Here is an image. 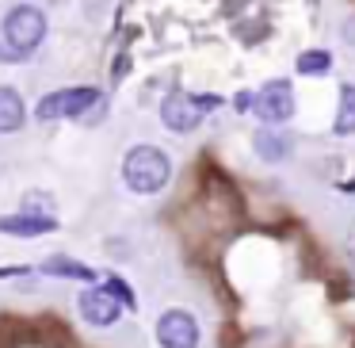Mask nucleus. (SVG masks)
I'll list each match as a JSON object with an SVG mask.
<instances>
[{
  "mask_svg": "<svg viewBox=\"0 0 355 348\" xmlns=\"http://www.w3.org/2000/svg\"><path fill=\"white\" fill-rule=\"evenodd\" d=\"M172 180V161L164 149L157 146H130L123 157V184L130 188L134 195H157L164 192Z\"/></svg>",
  "mask_w": 355,
  "mask_h": 348,
  "instance_id": "1",
  "label": "nucleus"
},
{
  "mask_svg": "<svg viewBox=\"0 0 355 348\" xmlns=\"http://www.w3.org/2000/svg\"><path fill=\"white\" fill-rule=\"evenodd\" d=\"M0 39L8 42L12 50H19L24 58H31L35 50L42 47V39H46V16H42L39 8H31V4H19V8H12L8 16H4Z\"/></svg>",
  "mask_w": 355,
  "mask_h": 348,
  "instance_id": "2",
  "label": "nucleus"
},
{
  "mask_svg": "<svg viewBox=\"0 0 355 348\" xmlns=\"http://www.w3.org/2000/svg\"><path fill=\"white\" fill-rule=\"evenodd\" d=\"M96 100H100V88H92V85L58 88V92H46L39 103H35V115H39V123H58V119H80Z\"/></svg>",
  "mask_w": 355,
  "mask_h": 348,
  "instance_id": "3",
  "label": "nucleus"
},
{
  "mask_svg": "<svg viewBox=\"0 0 355 348\" xmlns=\"http://www.w3.org/2000/svg\"><path fill=\"white\" fill-rule=\"evenodd\" d=\"M218 96H191V92H172L168 100L161 103V119L168 131L176 134H191L195 126L202 123V119L210 115V111L218 108Z\"/></svg>",
  "mask_w": 355,
  "mask_h": 348,
  "instance_id": "4",
  "label": "nucleus"
},
{
  "mask_svg": "<svg viewBox=\"0 0 355 348\" xmlns=\"http://www.w3.org/2000/svg\"><path fill=\"white\" fill-rule=\"evenodd\" d=\"M294 108H298V100H294V85L283 77L268 81V85L256 92L252 100V115L260 119V123L275 126V123H286V119L294 115Z\"/></svg>",
  "mask_w": 355,
  "mask_h": 348,
  "instance_id": "5",
  "label": "nucleus"
},
{
  "mask_svg": "<svg viewBox=\"0 0 355 348\" xmlns=\"http://www.w3.org/2000/svg\"><path fill=\"white\" fill-rule=\"evenodd\" d=\"M77 310H80V317H85L88 325L103 329V325H115L119 314H123L126 306L115 299V291H111L107 283H100V287H88V291H80Z\"/></svg>",
  "mask_w": 355,
  "mask_h": 348,
  "instance_id": "6",
  "label": "nucleus"
},
{
  "mask_svg": "<svg viewBox=\"0 0 355 348\" xmlns=\"http://www.w3.org/2000/svg\"><path fill=\"white\" fill-rule=\"evenodd\" d=\"M157 345L161 348H199V322L187 310H164L157 317Z\"/></svg>",
  "mask_w": 355,
  "mask_h": 348,
  "instance_id": "7",
  "label": "nucleus"
},
{
  "mask_svg": "<svg viewBox=\"0 0 355 348\" xmlns=\"http://www.w3.org/2000/svg\"><path fill=\"white\" fill-rule=\"evenodd\" d=\"M58 218H42V215H0V233H12V238H42V233H54Z\"/></svg>",
  "mask_w": 355,
  "mask_h": 348,
  "instance_id": "8",
  "label": "nucleus"
},
{
  "mask_svg": "<svg viewBox=\"0 0 355 348\" xmlns=\"http://www.w3.org/2000/svg\"><path fill=\"white\" fill-rule=\"evenodd\" d=\"M27 119V108H24V96L16 88L0 85V134H16Z\"/></svg>",
  "mask_w": 355,
  "mask_h": 348,
  "instance_id": "9",
  "label": "nucleus"
},
{
  "mask_svg": "<svg viewBox=\"0 0 355 348\" xmlns=\"http://www.w3.org/2000/svg\"><path fill=\"white\" fill-rule=\"evenodd\" d=\"M42 276H58V279H80V283H96V268L73 260V256H50L39 264Z\"/></svg>",
  "mask_w": 355,
  "mask_h": 348,
  "instance_id": "10",
  "label": "nucleus"
},
{
  "mask_svg": "<svg viewBox=\"0 0 355 348\" xmlns=\"http://www.w3.org/2000/svg\"><path fill=\"white\" fill-rule=\"evenodd\" d=\"M256 154H260L263 161H283V157L291 154V138H286V134H275L271 126H263V131H256Z\"/></svg>",
  "mask_w": 355,
  "mask_h": 348,
  "instance_id": "11",
  "label": "nucleus"
},
{
  "mask_svg": "<svg viewBox=\"0 0 355 348\" xmlns=\"http://www.w3.org/2000/svg\"><path fill=\"white\" fill-rule=\"evenodd\" d=\"M332 131L344 138V134H355V85H344L340 88V103H336V123Z\"/></svg>",
  "mask_w": 355,
  "mask_h": 348,
  "instance_id": "12",
  "label": "nucleus"
},
{
  "mask_svg": "<svg viewBox=\"0 0 355 348\" xmlns=\"http://www.w3.org/2000/svg\"><path fill=\"white\" fill-rule=\"evenodd\" d=\"M294 65H298L302 77H324V73L332 69V54L329 50H302Z\"/></svg>",
  "mask_w": 355,
  "mask_h": 348,
  "instance_id": "13",
  "label": "nucleus"
},
{
  "mask_svg": "<svg viewBox=\"0 0 355 348\" xmlns=\"http://www.w3.org/2000/svg\"><path fill=\"white\" fill-rule=\"evenodd\" d=\"M19 210H27V215H42V218H54L58 203H54V195H50V192H27L24 195V207H19Z\"/></svg>",
  "mask_w": 355,
  "mask_h": 348,
  "instance_id": "14",
  "label": "nucleus"
},
{
  "mask_svg": "<svg viewBox=\"0 0 355 348\" xmlns=\"http://www.w3.org/2000/svg\"><path fill=\"white\" fill-rule=\"evenodd\" d=\"M103 283H107L111 291H115V299L123 302L126 310H134V306H138V295H134V291H130V287H126V283H123V279H119V276H107V279H103Z\"/></svg>",
  "mask_w": 355,
  "mask_h": 348,
  "instance_id": "15",
  "label": "nucleus"
},
{
  "mask_svg": "<svg viewBox=\"0 0 355 348\" xmlns=\"http://www.w3.org/2000/svg\"><path fill=\"white\" fill-rule=\"evenodd\" d=\"M0 62H24V54H19V50H12L8 42H4V47H0Z\"/></svg>",
  "mask_w": 355,
  "mask_h": 348,
  "instance_id": "16",
  "label": "nucleus"
}]
</instances>
